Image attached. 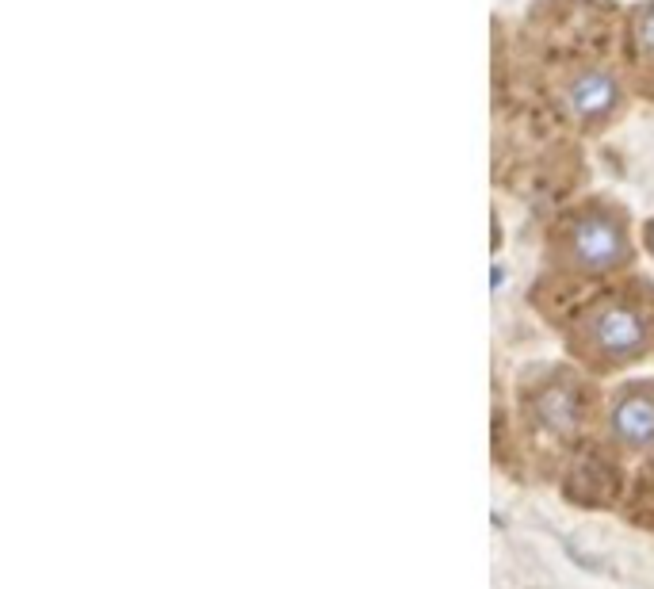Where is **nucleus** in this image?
I'll use <instances>...</instances> for the list:
<instances>
[{
	"label": "nucleus",
	"instance_id": "nucleus-1",
	"mask_svg": "<svg viewBox=\"0 0 654 589\" xmlns=\"http://www.w3.org/2000/svg\"><path fill=\"white\" fill-rule=\"evenodd\" d=\"M628 257V241H624V230L620 222L593 211L586 219L574 222L570 230V261L586 272H605V268H616V264Z\"/></svg>",
	"mask_w": 654,
	"mask_h": 589
},
{
	"label": "nucleus",
	"instance_id": "nucleus-2",
	"mask_svg": "<svg viewBox=\"0 0 654 589\" xmlns=\"http://www.w3.org/2000/svg\"><path fill=\"white\" fill-rule=\"evenodd\" d=\"M589 333H593V345L605 356H612V360H632L635 352L643 349V341H647L643 318L624 303L601 306L597 318L589 322Z\"/></svg>",
	"mask_w": 654,
	"mask_h": 589
},
{
	"label": "nucleus",
	"instance_id": "nucleus-3",
	"mask_svg": "<svg viewBox=\"0 0 654 589\" xmlns=\"http://www.w3.org/2000/svg\"><path fill=\"white\" fill-rule=\"evenodd\" d=\"M620 104V85L616 77L605 69H582L567 88H563V108L582 119V123H597V119H609Z\"/></svg>",
	"mask_w": 654,
	"mask_h": 589
},
{
	"label": "nucleus",
	"instance_id": "nucleus-4",
	"mask_svg": "<svg viewBox=\"0 0 654 589\" xmlns=\"http://www.w3.org/2000/svg\"><path fill=\"white\" fill-rule=\"evenodd\" d=\"M612 429L628 444H651L654 440V398L651 394H628L612 410Z\"/></svg>",
	"mask_w": 654,
	"mask_h": 589
},
{
	"label": "nucleus",
	"instance_id": "nucleus-5",
	"mask_svg": "<svg viewBox=\"0 0 654 589\" xmlns=\"http://www.w3.org/2000/svg\"><path fill=\"white\" fill-rule=\"evenodd\" d=\"M536 417L551 433H570L578 425V398H574L570 387H547L536 398Z\"/></svg>",
	"mask_w": 654,
	"mask_h": 589
},
{
	"label": "nucleus",
	"instance_id": "nucleus-6",
	"mask_svg": "<svg viewBox=\"0 0 654 589\" xmlns=\"http://www.w3.org/2000/svg\"><path fill=\"white\" fill-rule=\"evenodd\" d=\"M632 35H635V50L647 54V58H654V4H647V8L635 12Z\"/></svg>",
	"mask_w": 654,
	"mask_h": 589
},
{
	"label": "nucleus",
	"instance_id": "nucleus-7",
	"mask_svg": "<svg viewBox=\"0 0 654 589\" xmlns=\"http://www.w3.org/2000/svg\"><path fill=\"white\" fill-rule=\"evenodd\" d=\"M651 249H654V226H651Z\"/></svg>",
	"mask_w": 654,
	"mask_h": 589
}]
</instances>
